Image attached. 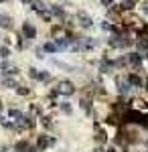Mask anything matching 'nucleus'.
<instances>
[{"instance_id": "30", "label": "nucleus", "mask_w": 148, "mask_h": 152, "mask_svg": "<svg viewBox=\"0 0 148 152\" xmlns=\"http://www.w3.org/2000/svg\"><path fill=\"white\" fill-rule=\"evenodd\" d=\"M106 152H116V148H114V146H112V148H108V150H106Z\"/></svg>"}, {"instance_id": "11", "label": "nucleus", "mask_w": 148, "mask_h": 152, "mask_svg": "<svg viewBox=\"0 0 148 152\" xmlns=\"http://www.w3.org/2000/svg\"><path fill=\"white\" fill-rule=\"evenodd\" d=\"M120 120H122V118H120V114H110V116H108V120H106V122H108V124H112V126H118V124H120Z\"/></svg>"}, {"instance_id": "22", "label": "nucleus", "mask_w": 148, "mask_h": 152, "mask_svg": "<svg viewBox=\"0 0 148 152\" xmlns=\"http://www.w3.org/2000/svg\"><path fill=\"white\" fill-rule=\"evenodd\" d=\"M41 124H43V126H45V128H51V118L43 116V118H41Z\"/></svg>"}, {"instance_id": "14", "label": "nucleus", "mask_w": 148, "mask_h": 152, "mask_svg": "<svg viewBox=\"0 0 148 152\" xmlns=\"http://www.w3.org/2000/svg\"><path fill=\"white\" fill-rule=\"evenodd\" d=\"M81 107H83L85 112H89V110H91V95H85V97L81 99Z\"/></svg>"}, {"instance_id": "10", "label": "nucleus", "mask_w": 148, "mask_h": 152, "mask_svg": "<svg viewBox=\"0 0 148 152\" xmlns=\"http://www.w3.org/2000/svg\"><path fill=\"white\" fill-rule=\"evenodd\" d=\"M29 146H31V144H29L26 140H21V142L14 144V150H16V152H26V150H29Z\"/></svg>"}, {"instance_id": "24", "label": "nucleus", "mask_w": 148, "mask_h": 152, "mask_svg": "<svg viewBox=\"0 0 148 152\" xmlns=\"http://www.w3.org/2000/svg\"><path fill=\"white\" fill-rule=\"evenodd\" d=\"M29 75H31L33 79H39V71L37 69H29Z\"/></svg>"}, {"instance_id": "9", "label": "nucleus", "mask_w": 148, "mask_h": 152, "mask_svg": "<svg viewBox=\"0 0 148 152\" xmlns=\"http://www.w3.org/2000/svg\"><path fill=\"white\" fill-rule=\"evenodd\" d=\"M0 28H12V20L10 16H6V14H0Z\"/></svg>"}, {"instance_id": "27", "label": "nucleus", "mask_w": 148, "mask_h": 152, "mask_svg": "<svg viewBox=\"0 0 148 152\" xmlns=\"http://www.w3.org/2000/svg\"><path fill=\"white\" fill-rule=\"evenodd\" d=\"M142 10H144V12L148 14V2H144V4H142Z\"/></svg>"}, {"instance_id": "26", "label": "nucleus", "mask_w": 148, "mask_h": 152, "mask_svg": "<svg viewBox=\"0 0 148 152\" xmlns=\"http://www.w3.org/2000/svg\"><path fill=\"white\" fill-rule=\"evenodd\" d=\"M26 152H39V148H37V146H29V150Z\"/></svg>"}, {"instance_id": "1", "label": "nucleus", "mask_w": 148, "mask_h": 152, "mask_svg": "<svg viewBox=\"0 0 148 152\" xmlns=\"http://www.w3.org/2000/svg\"><path fill=\"white\" fill-rule=\"evenodd\" d=\"M57 94L61 95H73L75 94V85L71 81H61L59 83V87H57Z\"/></svg>"}, {"instance_id": "3", "label": "nucleus", "mask_w": 148, "mask_h": 152, "mask_svg": "<svg viewBox=\"0 0 148 152\" xmlns=\"http://www.w3.org/2000/svg\"><path fill=\"white\" fill-rule=\"evenodd\" d=\"M51 144H55V140H53V138H47V134H41L39 140H37V148L41 152V150H45L47 146H51Z\"/></svg>"}, {"instance_id": "15", "label": "nucleus", "mask_w": 148, "mask_h": 152, "mask_svg": "<svg viewBox=\"0 0 148 152\" xmlns=\"http://www.w3.org/2000/svg\"><path fill=\"white\" fill-rule=\"evenodd\" d=\"M134 4H136V0H122V10H132L134 8Z\"/></svg>"}, {"instance_id": "29", "label": "nucleus", "mask_w": 148, "mask_h": 152, "mask_svg": "<svg viewBox=\"0 0 148 152\" xmlns=\"http://www.w3.org/2000/svg\"><path fill=\"white\" fill-rule=\"evenodd\" d=\"M95 152H106V150H103L102 146H100V148H95Z\"/></svg>"}, {"instance_id": "6", "label": "nucleus", "mask_w": 148, "mask_h": 152, "mask_svg": "<svg viewBox=\"0 0 148 152\" xmlns=\"http://www.w3.org/2000/svg\"><path fill=\"white\" fill-rule=\"evenodd\" d=\"M23 37L24 39H34V37H37V28H34L33 24L24 23L23 24Z\"/></svg>"}, {"instance_id": "4", "label": "nucleus", "mask_w": 148, "mask_h": 152, "mask_svg": "<svg viewBox=\"0 0 148 152\" xmlns=\"http://www.w3.org/2000/svg\"><path fill=\"white\" fill-rule=\"evenodd\" d=\"M51 37L59 41V39H65V28H63V24H53L51 26Z\"/></svg>"}, {"instance_id": "17", "label": "nucleus", "mask_w": 148, "mask_h": 152, "mask_svg": "<svg viewBox=\"0 0 148 152\" xmlns=\"http://www.w3.org/2000/svg\"><path fill=\"white\" fill-rule=\"evenodd\" d=\"M57 45H55V43H45V47H43V51H47V53H55V51H57Z\"/></svg>"}, {"instance_id": "32", "label": "nucleus", "mask_w": 148, "mask_h": 152, "mask_svg": "<svg viewBox=\"0 0 148 152\" xmlns=\"http://www.w3.org/2000/svg\"><path fill=\"white\" fill-rule=\"evenodd\" d=\"M0 2H6V0H0Z\"/></svg>"}, {"instance_id": "16", "label": "nucleus", "mask_w": 148, "mask_h": 152, "mask_svg": "<svg viewBox=\"0 0 148 152\" xmlns=\"http://www.w3.org/2000/svg\"><path fill=\"white\" fill-rule=\"evenodd\" d=\"M33 10H37L39 14H41V12L45 10V4H43L41 0H34V2H33Z\"/></svg>"}, {"instance_id": "25", "label": "nucleus", "mask_w": 148, "mask_h": 152, "mask_svg": "<svg viewBox=\"0 0 148 152\" xmlns=\"http://www.w3.org/2000/svg\"><path fill=\"white\" fill-rule=\"evenodd\" d=\"M103 6H114V0H102Z\"/></svg>"}, {"instance_id": "8", "label": "nucleus", "mask_w": 148, "mask_h": 152, "mask_svg": "<svg viewBox=\"0 0 148 152\" xmlns=\"http://www.w3.org/2000/svg\"><path fill=\"white\" fill-rule=\"evenodd\" d=\"M128 81H130V85H138V87H142V85H144V79H142V77H138L136 73H130V75H128Z\"/></svg>"}, {"instance_id": "2", "label": "nucleus", "mask_w": 148, "mask_h": 152, "mask_svg": "<svg viewBox=\"0 0 148 152\" xmlns=\"http://www.w3.org/2000/svg\"><path fill=\"white\" fill-rule=\"evenodd\" d=\"M77 23H79V26H83V28H89L91 24H93V20H91V16L87 14V12L79 10L77 12Z\"/></svg>"}, {"instance_id": "7", "label": "nucleus", "mask_w": 148, "mask_h": 152, "mask_svg": "<svg viewBox=\"0 0 148 152\" xmlns=\"http://www.w3.org/2000/svg\"><path fill=\"white\" fill-rule=\"evenodd\" d=\"M106 140H108L106 130L100 128V126H95V142H97V144H106Z\"/></svg>"}, {"instance_id": "12", "label": "nucleus", "mask_w": 148, "mask_h": 152, "mask_svg": "<svg viewBox=\"0 0 148 152\" xmlns=\"http://www.w3.org/2000/svg\"><path fill=\"white\" fill-rule=\"evenodd\" d=\"M134 110H136V112H142V110L148 112V104H146V102H142V99H136V102H134Z\"/></svg>"}, {"instance_id": "21", "label": "nucleus", "mask_w": 148, "mask_h": 152, "mask_svg": "<svg viewBox=\"0 0 148 152\" xmlns=\"http://www.w3.org/2000/svg\"><path fill=\"white\" fill-rule=\"evenodd\" d=\"M61 110H63V112H65L67 116H69V114H71V112H73V107H71V105H69L67 102H63V104H61Z\"/></svg>"}, {"instance_id": "23", "label": "nucleus", "mask_w": 148, "mask_h": 152, "mask_svg": "<svg viewBox=\"0 0 148 152\" xmlns=\"http://www.w3.org/2000/svg\"><path fill=\"white\" fill-rule=\"evenodd\" d=\"M39 81H51V75L49 73H39Z\"/></svg>"}, {"instance_id": "28", "label": "nucleus", "mask_w": 148, "mask_h": 152, "mask_svg": "<svg viewBox=\"0 0 148 152\" xmlns=\"http://www.w3.org/2000/svg\"><path fill=\"white\" fill-rule=\"evenodd\" d=\"M34 0H23V4H33Z\"/></svg>"}, {"instance_id": "31", "label": "nucleus", "mask_w": 148, "mask_h": 152, "mask_svg": "<svg viewBox=\"0 0 148 152\" xmlns=\"http://www.w3.org/2000/svg\"><path fill=\"white\" fill-rule=\"evenodd\" d=\"M0 110H2V102H0Z\"/></svg>"}, {"instance_id": "13", "label": "nucleus", "mask_w": 148, "mask_h": 152, "mask_svg": "<svg viewBox=\"0 0 148 152\" xmlns=\"http://www.w3.org/2000/svg\"><path fill=\"white\" fill-rule=\"evenodd\" d=\"M51 12H53V14H55V16H59V18H61V20H63V18H65V10H63V8H61V6H57V4H55V6H51Z\"/></svg>"}, {"instance_id": "19", "label": "nucleus", "mask_w": 148, "mask_h": 152, "mask_svg": "<svg viewBox=\"0 0 148 152\" xmlns=\"http://www.w3.org/2000/svg\"><path fill=\"white\" fill-rule=\"evenodd\" d=\"M16 94H18V95H29V94H31V89L24 87V85H18V87H16Z\"/></svg>"}, {"instance_id": "18", "label": "nucleus", "mask_w": 148, "mask_h": 152, "mask_svg": "<svg viewBox=\"0 0 148 152\" xmlns=\"http://www.w3.org/2000/svg\"><path fill=\"white\" fill-rule=\"evenodd\" d=\"M2 85H4V87H16L14 79H10V77H4V79H2Z\"/></svg>"}, {"instance_id": "20", "label": "nucleus", "mask_w": 148, "mask_h": 152, "mask_svg": "<svg viewBox=\"0 0 148 152\" xmlns=\"http://www.w3.org/2000/svg\"><path fill=\"white\" fill-rule=\"evenodd\" d=\"M0 57H2V59H8V57H10V51H8V47H0Z\"/></svg>"}, {"instance_id": "5", "label": "nucleus", "mask_w": 148, "mask_h": 152, "mask_svg": "<svg viewBox=\"0 0 148 152\" xmlns=\"http://www.w3.org/2000/svg\"><path fill=\"white\" fill-rule=\"evenodd\" d=\"M126 63L132 65V67H140V63H142V55H140V53H130V55H126Z\"/></svg>"}]
</instances>
